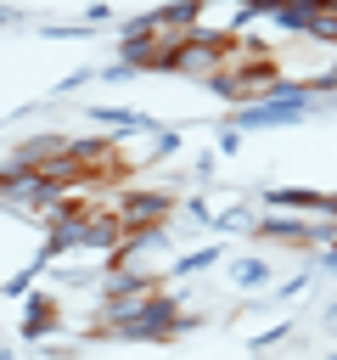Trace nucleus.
I'll use <instances>...</instances> for the list:
<instances>
[{"mask_svg": "<svg viewBox=\"0 0 337 360\" xmlns=\"http://www.w3.org/2000/svg\"><path fill=\"white\" fill-rule=\"evenodd\" d=\"M107 208L124 219L129 236H135V231H157V225H168V214H174V186H124Z\"/></svg>", "mask_w": 337, "mask_h": 360, "instance_id": "obj_1", "label": "nucleus"}, {"mask_svg": "<svg viewBox=\"0 0 337 360\" xmlns=\"http://www.w3.org/2000/svg\"><path fill=\"white\" fill-rule=\"evenodd\" d=\"M62 152H73V135H62V129H39V135L17 141L11 163H22V169H45V163H51V158H62Z\"/></svg>", "mask_w": 337, "mask_h": 360, "instance_id": "obj_2", "label": "nucleus"}, {"mask_svg": "<svg viewBox=\"0 0 337 360\" xmlns=\"http://www.w3.org/2000/svg\"><path fill=\"white\" fill-rule=\"evenodd\" d=\"M56 326H62V298H56V292H34V298L22 304V338L39 343V338H51Z\"/></svg>", "mask_w": 337, "mask_h": 360, "instance_id": "obj_3", "label": "nucleus"}, {"mask_svg": "<svg viewBox=\"0 0 337 360\" xmlns=\"http://www.w3.org/2000/svg\"><path fill=\"white\" fill-rule=\"evenodd\" d=\"M315 6H320V0H270V6H264V17H270V22H281V28H292V34H303V28H309V17H315Z\"/></svg>", "mask_w": 337, "mask_h": 360, "instance_id": "obj_4", "label": "nucleus"}, {"mask_svg": "<svg viewBox=\"0 0 337 360\" xmlns=\"http://www.w3.org/2000/svg\"><path fill=\"white\" fill-rule=\"evenodd\" d=\"M90 118L107 124V129H129V135H152V129H157L146 112H129V107H90Z\"/></svg>", "mask_w": 337, "mask_h": 360, "instance_id": "obj_5", "label": "nucleus"}, {"mask_svg": "<svg viewBox=\"0 0 337 360\" xmlns=\"http://www.w3.org/2000/svg\"><path fill=\"white\" fill-rule=\"evenodd\" d=\"M230 281H236V287H264V281H270V259H258V253H242V259L230 264Z\"/></svg>", "mask_w": 337, "mask_h": 360, "instance_id": "obj_6", "label": "nucleus"}, {"mask_svg": "<svg viewBox=\"0 0 337 360\" xmlns=\"http://www.w3.org/2000/svg\"><path fill=\"white\" fill-rule=\"evenodd\" d=\"M219 253H225V248H202V253H180L168 276H202L208 264H219Z\"/></svg>", "mask_w": 337, "mask_h": 360, "instance_id": "obj_7", "label": "nucleus"}, {"mask_svg": "<svg viewBox=\"0 0 337 360\" xmlns=\"http://www.w3.org/2000/svg\"><path fill=\"white\" fill-rule=\"evenodd\" d=\"M320 270H326V276H337V242H331V248H320Z\"/></svg>", "mask_w": 337, "mask_h": 360, "instance_id": "obj_8", "label": "nucleus"}, {"mask_svg": "<svg viewBox=\"0 0 337 360\" xmlns=\"http://www.w3.org/2000/svg\"><path fill=\"white\" fill-rule=\"evenodd\" d=\"M6 22H17V11H11V6H0V28H6Z\"/></svg>", "mask_w": 337, "mask_h": 360, "instance_id": "obj_9", "label": "nucleus"}]
</instances>
